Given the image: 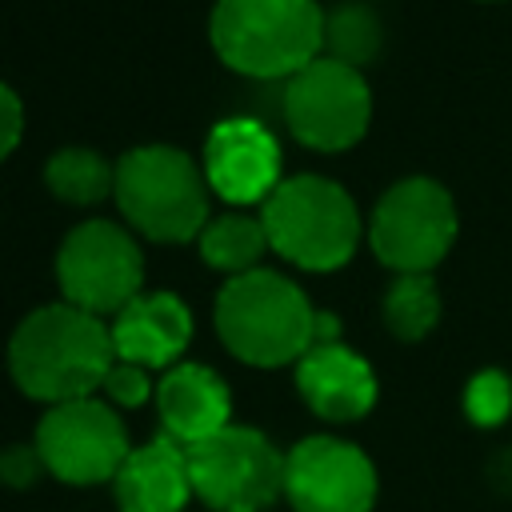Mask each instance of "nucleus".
<instances>
[{"label":"nucleus","mask_w":512,"mask_h":512,"mask_svg":"<svg viewBox=\"0 0 512 512\" xmlns=\"http://www.w3.org/2000/svg\"><path fill=\"white\" fill-rule=\"evenodd\" d=\"M116 364L112 332L100 316L60 300L24 316L8 344V368L24 396L52 404L84 400L104 388Z\"/></svg>","instance_id":"1"},{"label":"nucleus","mask_w":512,"mask_h":512,"mask_svg":"<svg viewBox=\"0 0 512 512\" xmlns=\"http://www.w3.org/2000/svg\"><path fill=\"white\" fill-rule=\"evenodd\" d=\"M320 312L308 296L272 268L232 276L216 296V332L224 348L256 368L300 360L316 344Z\"/></svg>","instance_id":"2"},{"label":"nucleus","mask_w":512,"mask_h":512,"mask_svg":"<svg viewBox=\"0 0 512 512\" xmlns=\"http://www.w3.org/2000/svg\"><path fill=\"white\" fill-rule=\"evenodd\" d=\"M212 48L244 76H296L324 48L316 0H216Z\"/></svg>","instance_id":"3"},{"label":"nucleus","mask_w":512,"mask_h":512,"mask_svg":"<svg viewBox=\"0 0 512 512\" xmlns=\"http://www.w3.org/2000/svg\"><path fill=\"white\" fill-rule=\"evenodd\" d=\"M112 196L136 232L164 244L192 240L208 224V180L188 152L168 144H144L120 156Z\"/></svg>","instance_id":"4"},{"label":"nucleus","mask_w":512,"mask_h":512,"mask_svg":"<svg viewBox=\"0 0 512 512\" xmlns=\"http://www.w3.org/2000/svg\"><path fill=\"white\" fill-rule=\"evenodd\" d=\"M260 224L268 244L312 272L340 268L360 240V212L352 196L328 176H288L260 204Z\"/></svg>","instance_id":"5"},{"label":"nucleus","mask_w":512,"mask_h":512,"mask_svg":"<svg viewBox=\"0 0 512 512\" xmlns=\"http://www.w3.org/2000/svg\"><path fill=\"white\" fill-rule=\"evenodd\" d=\"M288 456L260 432L228 424L188 448L192 492L212 512H264L284 496Z\"/></svg>","instance_id":"6"},{"label":"nucleus","mask_w":512,"mask_h":512,"mask_svg":"<svg viewBox=\"0 0 512 512\" xmlns=\"http://www.w3.org/2000/svg\"><path fill=\"white\" fill-rule=\"evenodd\" d=\"M56 280L68 304L92 316H116L140 296L144 256L120 224L84 220L64 236L56 252Z\"/></svg>","instance_id":"7"},{"label":"nucleus","mask_w":512,"mask_h":512,"mask_svg":"<svg viewBox=\"0 0 512 512\" xmlns=\"http://www.w3.org/2000/svg\"><path fill=\"white\" fill-rule=\"evenodd\" d=\"M368 240L372 252L400 276L436 268L456 240V204L448 188L428 176L392 184L372 212Z\"/></svg>","instance_id":"8"},{"label":"nucleus","mask_w":512,"mask_h":512,"mask_svg":"<svg viewBox=\"0 0 512 512\" xmlns=\"http://www.w3.org/2000/svg\"><path fill=\"white\" fill-rule=\"evenodd\" d=\"M372 116V92L360 68L332 56H316L308 68L288 76L284 120L292 136L320 152H340L356 144Z\"/></svg>","instance_id":"9"},{"label":"nucleus","mask_w":512,"mask_h":512,"mask_svg":"<svg viewBox=\"0 0 512 512\" xmlns=\"http://www.w3.org/2000/svg\"><path fill=\"white\" fill-rule=\"evenodd\" d=\"M36 452L48 476L64 484H100V480H116L132 448L112 404L84 396V400L52 404L40 416Z\"/></svg>","instance_id":"10"},{"label":"nucleus","mask_w":512,"mask_h":512,"mask_svg":"<svg viewBox=\"0 0 512 512\" xmlns=\"http://www.w3.org/2000/svg\"><path fill=\"white\" fill-rule=\"evenodd\" d=\"M284 496L296 512H368L376 500V468L348 440L308 436L288 452Z\"/></svg>","instance_id":"11"},{"label":"nucleus","mask_w":512,"mask_h":512,"mask_svg":"<svg viewBox=\"0 0 512 512\" xmlns=\"http://www.w3.org/2000/svg\"><path fill=\"white\" fill-rule=\"evenodd\" d=\"M204 180L228 204H264L280 184V144L252 116L220 120L204 140Z\"/></svg>","instance_id":"12"},{"label":"nucleus","mask_w":512,"mask_h":512,"mask_svg":"<svg viewBox=\"0 0 512 512\" xmlns=\"http://www.w3.org/2000/svg\"><path fill=\"white\" fill-rule=\"evenodd\" d=\"M108 332L116 360L140 368H172L192 340V312L172 292H140L112 316Z\"/></svg>","instance_id":"13"},{"label":"nucleus","mask_w":512,"mask_h":512,"mask_svg":"<svg viewBox=\"0 0 512 512\" xmlns=\"http://www.w3.org/2000/svg\"><path fill=\"white\" fill-rule=\"evenodd\" d=\"M156 416L168 440L192 448L232 424L228 384L208 364H172L156 384Z\"/></svg>","instance_id":"14"},{"label":"nucleus","mask_w":512,"mask_h":512,"mask_svg":"<svg viewBox=\"0 0 512 512\" xmlns=\"http://www.w3.org/2000/svg\"><path fill=\"white\" fill-rule=\"evenodd\" d=\"M296 388L308 400V408L324 420H360L376 404V376L364 356L332 344H312L296 360Z\"/></svg>","instance_id":"15"},{"label":"nucleus","mask_w":512,"mask_h":512,"mask_svg":"<svg viewBox=\"0 0 512 512\" xmlns=\"http://www.w3.org/2000/svg\"><path fill=\"white\" fill-rule=\"evenodd\" d=\"M112 496L120 512H184L192 492L188 448L156 436L128 452L112 480Z\"/></svg>","instance_id":"16"},{"label":"nucleus","mask_w":512,"mask_h":512,"mask_svg":"<svg viewBox=\"0 0 512 512\" xmlns=\"http://www.w3.org/2000/svg\"><path fill=\"white\" fill-rule=\"evenodd\" d=\"M268 232L260 224V216H216L204 224L200 232V252L212 268L220 272H232V276H244L252 268H260V256L268 252Z\"/></svg>","instance_id":"17"},{"label":"nucleus","mask_w":512,"mask_h":512,"mask_svg":"<svg viewBox=\"0 0 512 512\" xmlns=\"http://www.w3.org/2000/svg\"><path fill=\"white\" fill-rule=\"evenodd\" d=\"M44 180L64 204H96L116 188V168H108V160L92 148H60L48 160Z\"/></svg>","instance_id":"18"},{"label":"nucleus","mask_w":512,"mask_h":512,"mask_svg":"<svg viewBox=\"0 0 512 512\" xmlns=\"http://www.w3.org/2000/svg\"><path fill=\"white\" fill-rule=\"evenodd\" d=\"M440 316V292L428 272H404L384 296V320L400 340H420Z\"/></svg>","instance_id":"19"},{"label":"nucleus","mask_w":512,"mask_h":512,"mask_svg":"<svg viewBox=\"0 0 512 512\" xmlns=\"http://www.w3.org/2000/svg\"><path fill=\"white\" fill-rule=\"evenodd\" d=\"M324 44L332 52V60L340 64H368L380 52V20L368 4H340L336 12L324 16Z\"/></svg>","instance_id":"20"},{"label":"nucleus","mask_w":512,"mask_h":512,"mask_svg":"<svg viewBox=\"0 0 512 512\" xmlns=\"http://www.w3.org/2000/svg\"><path fill=\"white\" fill-rule=\"evenodd\" d=\"M464 408H468V416L476 424H500L508 416V408H512V380L504 372H496V368L476 372L468 392H464Z\"/></svg>","instance_id":"21"},{"label":"nucleus","mask_w":512,"mask_h":512,"mask_svg":"<svg viewBox=\"0 0 512 512\" xmlns=\"http://www.w3.org/2000/svg\"><path fill=\"white\" fill-rule=\"evenodd\" d=\"M104 396H108L112 404H120V408H140L148 396H156V388H152V380H148V368L116 360V364L108 368V376H104Z\"/></svg>","instance_id":"22"},{"label":"nucleus","mask_w":512,"mask_h":512,"mask_svg":"<svg viewBox=\"0 0 512 512\" xmlns=\"http://www.w3.org/2000/svg\"><path fill=\"white\" fill-rule=\"evenodd\" d=\"M44 472V460L36 452V444H16L8 452H0V480L12 488H28L36 476Z\"/></svg>","instance_id":"23"},{"label":"nucleus","mask_w":512,"mask_h":512,"mask_svg":"<svg viewBox=\"0 0 512 512\" xmlns=\"http://www.w3.org/2000/svg\"><path fill=\"white\" fill-rule=\"evenodd\" d=\"M20 132H24V108H20V96L0 84V160L20 144Z\"/></svg>","instance_id":"24"}]
</instances>
